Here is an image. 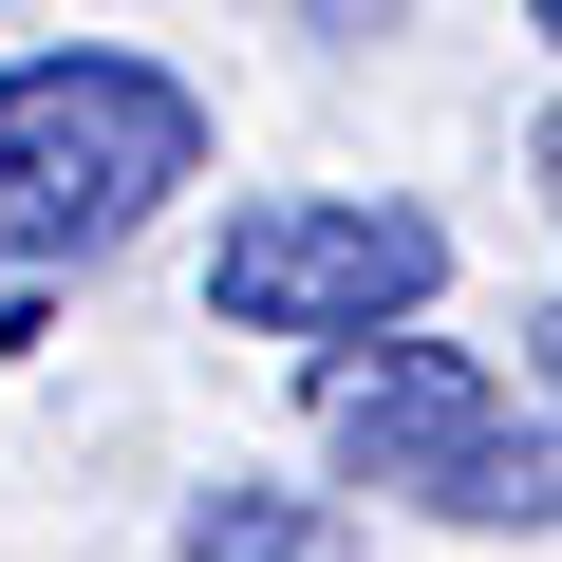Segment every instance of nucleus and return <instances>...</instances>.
<instances>
[{"label":"nucleus","instance_id":"obj_1","mask_svg":"<svg viewBox=\"0 0 562 562\" xmlns=\"http://www.w3.org/2000/svg\"><path fill=\"white\" fill-rule=\"evenodd\" d=\"M169 188H206V94L132 38H38L0 57V281L113 262Z\"/></svg>","mask_w":562,"mask_h":562},{"label":"nucleus","instance_id":"obj_2","mask_svg":"<svg viewBox=\"0 0 562 562\" xmlns=\"http://www.w3.org/2000/svg\"><path fill=\"white\" fill-rule=\"evenodd\" d=\"M431 281H450V225L394 206V188H262L225 206L206 244V319L225 338H375V319H431Z\"/></svg>","mask_w":562,"mask_h":562},{"label":"nucleus","instance_id":"obj_3","mask_svg":"<svg viewBox=\"0 0 562 562\" xmlns=\"http://www.w3.org/2000/svg\"><path fill=\"white\" fill-rule=\"evenodd\" d=\"M319 450H338V487H375V506L506 525L525 394H506L469 338H413V319H375V338H338V357H319Z\"/></svg>","mask_w":562,"mask_h":562},{"label":"nucleus","instance_id":"obj_4","mask_svg":"<svg viewBox=\"0 0 562 562\" xmlns=\"http://www.w3.org/2000/svg\"><path fill=\"white\" fill-rule=\"evenodd\" d=\"M169 562H357V506H319V487H188L169 506Z\"/></svg>","mask_w":562,"mask_h":562},{"label":"nucleus","instance_id":"obj_5","mask_svg":"<svg viewBox=\"0 0 562 562\" xmlns=\"http://www.w3.org/2000/svg\"><path fill=\"white\" fill-rule=\"evenodd\" d=\"M281 20H301V38H394L413 0H281Z\"/></svg>","mask_w":562,"mask_h":562},{"label":"nucleus","instance_id":"obj_6","mask_svg":"<svg viewBox=\"0 0 562 562\" xmlns=\"http://www.w3.org/2000/svg\"><path fill=\"white\" fill-rule=\"evenodd\" d=\"M506 394H525V413H562V301L525 319V375H506Z\"/></svg>","mask_w":562,"mask_h":562},{"label":"nucleus","instance_id":"obj_7","mask_svg":"<svg viewBox=\"0 0 562 562\" xmlns=\"http://www.w3.org/2000/svg\"><path fill=\"white\" fill-rule=\"evenodd\" d=\"M525 188H543V206H562V113H543V132H525Z\"/></svg>","mask_w":562,"mask_h":562},{"label":"nucleus","instance_id":"obj_8","mask_svg":"<svg viewBox=\"0 0 562 562\" xmlns=\"http://www.w3.org/2000/svg\"><path fill=\"white\" fill-rule=\"evenodd\" d=\"M525 20H543V38H562V0H525Z\"/></svg>","mask_w":562,"mask_h":562}]
</instances>
